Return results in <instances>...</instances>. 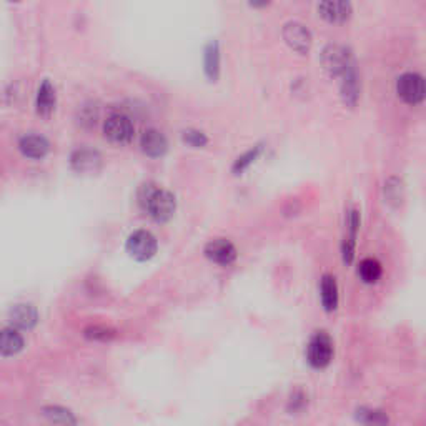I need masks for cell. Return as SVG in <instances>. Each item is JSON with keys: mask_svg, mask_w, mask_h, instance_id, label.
Returning a JSON list of instances; mask_svg holds the SVG:
<instances>
[{"mask_svg": "<svg viewBox=\"0 0 426 426\" xmlns=\"http://www.w3.org/2000/svg\"><path fill=\"white\" fill-rule=\"evenodd\" d=\"M340 78H341L340 94H341L343 102L350 107L356 105V102H358V98H360V80H358V73H356L355 67H351L348 72L343 73Z\"/></svg>", "mask_w": 426, "mask_h": 426, "instance_id": "cell-16", "label": "cell"}, {"mask_svg": "<svg viewBox=\"0 0 426 426\" xmlns=\"http://www.w3.org/2000/svg\"><path fill=\"white\" fill-rule=\"evenodd\" d=\"M321 64L332 77H341L351 67H355L351 52L346 47L337 45V43L325 47L323 52H321Z\"/></svg>", "mask_w": 426, "mask_h": 426, "instance_id": "cell-4", "label": "cell"}, {"mask_svg": "<svg viewBox=\"0 0 426 426\" xmlns=\"http://www.w3.org/2000/svg\"><path fill=\"white\" fill-rule=\"evenodd\" d=\"M182 138H184L185 143H189V145L195 147V149L205 147L208 143V137L202 132V130H197V128L184 130V132H182Z\"/></svg>", "mask_w": 426, "mask_h": 426, "instance_id": "cell-24", "label": "cell"}, {"mask_svg": "<svg viewBox=\"0 0 426 426\" xmlns=\"http://www.w3.org/2000/svg\"><path fill=\"white\" fill-rule=\"evenodd\" d=\"M85 337L90 338V340H112V338L115 337V332L110 328L105 327H89L85 330Z\"/></svg>", "mask_w": 426, "mask_h": 426, "instance_id": "cell-25", "label": "cell"}, {"mask_svg": "<svg viewBox=\"0 0 426 426\" xmlns=\"http://www.w3.org/2000/svg\"><path fill=\"white\" fill-rule=\"evenodd\" d=\"M203 65H205V73L208 78L216 80L220 73V47L216 41H210L205 47L203 54Z\"/></svg>", "mask_w": 426, "mask_h": 426, "instance_id": "cell-20", "label": "cell"}, {"mask_svg": "<svg viewBox=\"0 0 426 426\" xmlns=\"http://www.w3.org/2000/svg\"><path fill=\"white\" fill-rule=\"evenodd\" d=\"M262 150H263L262 145H255L254 149H250L249 152H245V154L238 156L233 163V168H232L233 173H242L245 168H249L250 165L254 163L256 159H258V155L262 154Z\"/></svg>", "mask_w": 426, "mask_h": 426, "instance_id": "cell-22", "label": "cell"}, {"mask_svg": "<svg viewBox=\"0 0 426 426\" xmlns=\"http://www.w3.org/2000/svg\"><path fill=\"white\" fill-rule=\"evenodd\" d=\"M355 245H356L355 238L345 237V240H343V243H341V255H343V262H345V263L353 262Z\"/></svg>", "mask_w": 426, "mask_h": 426, "instance_id": "cell-27", "label": "cell"}, {"mask_svg": "<svg viewBox=\"0 0 426 426\" xmlns=\"http://www.w3.org/2000/svg\"><path fill=\"white\" fill-rule=\"evenodd\" d=\"M55 103H57V95H55L54 85H52L49 78H43L37 92V100H36L37 112L43 117H49L52 112H54Z\"/></svg>", "mask_w": 426, "mask_h": 426, "instance_id": "cell-17", "label": "cell"}, {"mask_svg": "<svg viewBox=\"0 0 426 426\" xmlns=\"http://www.w3.org/2000/svg\"><path fill=\"white\" fill-rule=\"evenodd\" d=\"M140 147H142L143 154L156 159V156H162L167 154L168 140H167V137L160 132V130L147 128L145 132L142 133Z\"/></svg>", "mask_w": 426, "mask_h": 426, "instance_id": "cell-11", "label": "cell"}, {"mask_svg": "<svg viewBox=\"0 0 426 426\" xmlns=\"http://www.w3.org/2000/svg\"><path fill=\"white\" fill-rule=\"evenodd\" d=\"M350 2H340V0H330V2L318 3V14L323 17L325 20L332 22V24H343L351 17Z\"/></svg>", "mask_w": 426, "mask_h": 426, "instance_id": "cell-12", "label": "cell"}, {"mask_svg": "<svg viewBox=\"0 0 426 426\" xmlns=\"http://www.w3.org/2000/svg\"><path fill=\"white\" fill-rule=\"evenodd\" d=\"M320 298L321 307L325 311L332 313L338 308V302H340V293H338V284L337 278L333 275H323L320 280Z\"/></svg>", "mask_w": 426, "mask_h": 426, "instance_id": "cell-14", "label": "cell"}, {"mask_svg": "<svg viewBox=\"0 0 426 426\" xmlns=\"http://www.w3.org/2000/svg\"><path fill=\"white\" fill-rule=\"evenodd\" d=\"M358 277L360 280L363 281V284L367 285H375L380 281L381 275H383V267H381V263L378 262L376 258H363L362 262L358 265Z\"/></svg>", "mask_w": 426, "mask_h": 426, "instance_id": "cell-19", "label": "cell"}, {"mask_svg": "<svg viewBox=\"0 0 426 426\" xmlns=\"http://www.w3.org/2000/svg\"><path fill=\"white\" fill-rule=\"evenodd\" d=\"M43 415L50 423L57 426H75V416L71 410H65L62 406H47L43 408Z\"/></svg>", "mask_w": 426, "mask_h": 426, "instance_id": "cell-21", "label": "cell"}, {"mask_svg": "<svg viewBox=\"0 0 426 426\" xmlns=\"http://www.w3.org/2000/svg\"><path fill=\"white\" fill-rule=\"evenodd\" d=\"M133 128L132 120L128 115L122 114V112H114L107 117L103 122V133L110 142L114 143H128L133 138Z\"/></svg>", "mask_w": 426, "mask_h": 426, "instance_id": "cell-6", "label": "cell"}, {"mask_svg": "<svg viewBox=\"0 0 426 426\" xmlns=\"http://www.w3.org/2000/svg\"><path fill=\"white\" fill-rule=\"evenodd\" d=\"M333 355H335V346L332 337H330L325 330H320V332L313 333L307 345L308 365L315 369H323L332 363Z\"/></svg>", "mask_w": 426, "mask_h": 426, "instance_id": "cell-2", "label": "cell"}, {"mask_svg": "<svg viewBox=\"0 0 426 426\" xmlns=\"http://www.w3.org/2000/svg\"><path fill=\"white\" fill-rule=\"evenodd\" d=\"M284 38L285 42L298 54H307L311 49L313 37L311 32L308 30L302 22L290 20L284 25Z\"/></svg>", "mask_w": 426, "mask_h": 426, "instance_id": "cell-7", "label": "cell"}, {"mask_svg": "<svg viewBox=\"0 0 426 426\" xmlns=\"http://www.w3.org/2000/svg\"><path fill=\"white\" fill-rule=\"evenodd\" d=\"M397 94L408 105H418L426 100V80L416 72H405L397 78Z\"/></svg>", "mask_w": 426, "mask_h": 426, "instance_id": "cell-3", "label": "cell"}, {"mask_svg": "<svg viewBox=\"0 0 426 426\" xmlns=\"http://www.w3.org/2000/svg\"><path fill=\"white\" fill-rule=\"evenodd\" d=\"M72 168L78 173H92L102 167V156L97 150L92 149H77L71 155Z\"/></svg>", "mask_w": 426, "mask_h": 426, "instance_id": "cell-9", "label": "cell"}, {"mask_svg": "<svg viewBox=\"0 0 426 426\" xmlns=\"http://www.w3.org/2000/svg\"><path fill=\"white\" fill-rule=\"evenodd\" d=\"M24 348V338L14 327H7L0 335V351L2 356H14Z\"/></svg>", "mask_w": 426, "mask_h": 426, "instance_id": "cell-18", "label": "cell"}, {"mask_svg": "<svg viewBox=\"0 0 426 426\" xmlns=\"http://www.w3.org/2000/svg\"><path fill=\"white\" fill-rule=\"evenodd\" d=\"M355 420L360 426H390V415L381 408L360 406L355 411Z\"/></svg>", "mask_w": 426, "mask_h": 426, "instance_id": "cell-15", "label": "cell"}, {"mask_svg": "<svg viewBox=\"0 0 426 426\" xmlns=\"http://www.w3.org/2000/svg\"><path fill=\"white\" fill-rule=\"evenodd\" d=\"M138 203L155 221L170 220L175 213V195L154 184H145L138 190Z\"/></svg>", "mask_w": 426, "mask_h": 426, "instance_id": "cell-1", "label": "cell"}, {"mask_svg": "<svg viewBox=\"0 0 426 426\" xmlns=\"http://www.w3.org/2000/svg\"><path fill=\"white\" fill-rule=\"evenodd\" d=\"M346 223H348V237L356 240V233H358L360 225H362V215H360V212L356 208L348 213V221Z\"/></svg>", "mask_w": 426, "mask_h": 426, "instance_id": "cell-26", "label": "cell"}, {"mask_svg": "<svg viewBox=\"0 0 426 426\" xmlns=\"http://www.w3.org/2000/svg\"><path fill=\"white\" fill-rule=\"evenodd\" d=\"M205 256L208 260H212L213 263L221 265V267H228V265H232L235 260H237L238 251L230 240L216 238V240L207 243Z\"/></svg>", "mask_w": 426, "mask_h": 426, "instance_id": "cell-8", "label": "cell"}, {"mask_svg": "<svg viewBox=\"0 0 426 426\" xmlns=\"http://www.w3.org/2000/svg\"><path fill=\"white\" fill-rule=\"evenodd\" d=\"M156 249H159V243H156L155 235L149 230H135L133 233H130L127 251L132 258L138 260V262H147L156 254Z\"/></svg>", "mask_w": 426, "mask_h": 426, "instance_id": "cell-5", "label": "cell"}, {"mask_svg": "<svg viewBox=\"0 0 426 426\" xmlns=\"http://www.w3.org/2000/svg\"><path fill=\"white\" fill-rule=\"evenodd\" d=\"M308 406V397L305 395V391L302 390H295L293 393L290 395L288 398V405H286V410H288L291 415H297V413H302Z\"/></svg>", "mask_w": 426, "mask_h": 426, "instance_id": "cell-23", "label": "cell"}, {"mask_svg": "<svg viewBox=\"0 0 426 426\" xmlns=\"http://www.w3.org/2000/svg\"><path fill=\"white\" fill-rule=\"evenodd\" d=\"M19 150L27 159L41 160L50 152V142L43 135L37 133H27L19 140Z\"/></svg>", "mask_w": 426, "mask_h": 426, "instance_id": "cell-10", "label": "cell"}, {"mask_svg": "<svg viewBox=\"0 0 426 426\" xmlns=\"http://www.w3.org/2000/svg\"><path fill=\"white\" fill-rule=\"evenodd\" d=\"M8 320H10L12 327L20 330H30L37 325L38 313L36 307L29 305V303H19V305L10 308V311H8Z\"/></svg>", "mask_w": 426, "mask_h": 426, "instance_id": "cell-13", "label": "cell"}]
</instances>
